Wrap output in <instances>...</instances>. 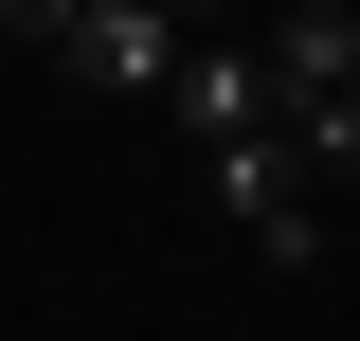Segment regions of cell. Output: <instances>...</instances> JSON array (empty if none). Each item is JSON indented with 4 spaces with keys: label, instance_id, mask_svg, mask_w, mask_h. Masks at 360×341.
<instances>
[{
    "label": "cell",
    "instance_id": "cell-1",
    "mask_svg": "<svg viewBox=\"0 0 360 341\" xmlns=\"http://www.w3.org/2000/svg\"><path fill=\"white\" fill-rule=\"evenodd\" d=\"M198 180H217V215L252 234L270 269H324V180H307V144H288V126H234V144H198Z\"/></svg>",
    "mask_w": 360,
    "mask_h": 341
},
{
    "label": "cell",
    "instance_id": "cell-2",
    "mask_svg": "<svg viewBox=\"0 0 360 341\" xmlns=\"http://www.w3.org/2000/svg\"><path fill=\"white\" fill-rule=\"evenodd\" d=\"M162 126H180V144H234V126H270L252 36H180V72H162Z\"/></svg>",
    "mask_w": 360,
    "mask_h": 341
},
{
    "label": "cell",
    "instance_id": "cell-3",
    "mask_svg": "<svg viewBox=\"0 0 360 341\" xmlns=\"http://www.w3.org/2000/svg\"><path fill=\"white\" fill-rule=\"evenodd\" d=\"M54 72H90V90H162V72H180V18H162V0H90Z\"/></svg>",
    "mask_w": 360,
    "mask_h": 341
},
{
    "label": "cell",
    "instance_id": "cell-4",
    "mask_svg": "<svg viewBox=\"0 0 360 341\" xmlns=\"http://www.w3.org/2000/svg\"><path fill=\"white\" fill-rule=\"evenodd\" d=\"M288 144H307V180H342V162H360V72L324 90V108H288Z\"/></svg>",
    "mask_w": 360,
    "mask_h": 341
},
{
    "label": "cell",
    "instance_id": "cell-5",
    "mask_svg": "<svg viewBox=\"0 0 360 341\" xmlns=\"http://www.w3.org/2000/svg\"><path fill=\"white\" fill-rule=\"evenodd\" d=\"M72 18H90V0H0V36H18V54H72Z\"/></svg>",
    "mask_w": 360,
    "mask_h": 341
},
{
    "label": "cell",
    "instance_id": "cell-6",
    "mask_svg": "<svg viewBox=\"0 0 360 341\" xmlns=\"http://www.w3.org/2000/svg\"><path fill=\"white\" fill-rule=\"evenodd\" d=\"M162 18H180V36H234V0H162Z\"/></svg>",
    "mask_w": 360,
    "mask_h": 341
},
{
    "label": "cell",
    "instance_id": "cell-7",
    "mask_svg": "<svg viewBox=\"0 0 360 341\" xmlns=\"http://www.w3.org/2000/svg\"><path fill=\"white\" fill-rule=\"evenodd\" d=\"M270 18H288V0H270Z\"/></svg>",
    "mask_w": 360,
    "mask_h": 341
}]
</instances>
